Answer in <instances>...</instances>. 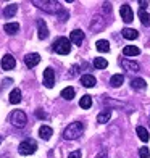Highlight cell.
I'll use <instances>...</instances> for the list:
<instances>
[{
	"label": "cell",
	"instance_id": "cell-1",
	"mask_svg": "<svg viewBox=\"0 0 150 158\" xmlns=\"http://www.w3.org/2000/svg\"><path fill=\"white\" fill-rule=\"evenodd\" d=\"M84 132V124L81 121H74V123H71L65 127V131H63V137L66 140H74L77 137H81Z\"/></svg>",
	"mask_w": 150,
	"mask_h": 158
},
{
	"label": "cell",
	"instance_id": "cell-2",
	"mask_svg": "<svg viewBox=\"0 0 150 158\" xmlns=\"http://www.w3.org/2000/svg\"><path fill=\"white\" fill-rule=\"evenodd\" d=\"M32 5L39 6L40 10H44L47 13H58V11H61V5L58 2H53V0H34Z\"/></svg>",
	"mask_w": 150,
	"mask_h": 158
},
{
	"label": "cell",
	"instance_id": "cell-3",
	"mask_svg": "<svg viewBox=\"0 0 150 158\" xmlns=\"http://www.w3.org/2000/svg\"><path fill=\"white\" fill-rule=\"evenodd\" d=\"M52 48H53V52L58 53V55H68L71 52V42L66 37H58L52 44Z\"/></svg>",
	"mask_w": 150,
	"mask_h": 158
},
{
	"label": "cell",
	"instance_id": "cell-4",
	"mask_svg": "<svg viewBox=\"0 0 150 158\" xmlns=\"http://www.w3.org/2000/svg\"><path fill=\"white\" fill-rule=\"evenodd\" d=\"M10 123L15 126V127H24L26 123H27L26 113H24V111H21V110L11 111V114H10Z\"/></svg>",
	"mask_w": 150,
	"mask_h": 158
},
{
	"label": "cell",
	"instance_id": "cell-5",
	"mask_svg": "<svg viewBox=\"0 0 150 158\" xmlns=\"http://www.w3.org/2000/svg\"><path fill=\"white\" fill-rule=\"evenodd\" d=\"M35 150H37V143H35L34 140L31 139H26L19 143V147H18V152L21 155H32Z\"/></svg>",
	"mask_w": 150,
	"mask_h": 158
},
{
	"label": "cell",
	"instance_id": "cell-6",
	"mask_svg": "<svg viewBox=\"0 0 150 158\" xmlns=\"http://www.w3.org/2000/svg\"><path fill=\"white\" fill-rule=\"evenodd\" d=\"M44 85L47 89H52L55 85V73L52 68H45L44 69Z\"/></svg>",
	"mask_w": 150,
	"mask_h": 158
},
{
	"label": "cell",
	"instance_id": "cell-7",
	"mask_svg": "<svg viewBox=\"0 0 150 158\" xmlns=\"http://www.w3.org/2000/svg\"><path fill=\"white\" fill-rule=\"evenodd\" d=\"M119 15H121V18L124 19V23H131V21L134 19V13H132L131 6L127 5V3H123V5H121V8H119Z\"/></svg>",
	"mask_w": 150,
	"mask_h": 158
},
{
	"label": "cell",
	"instance_id": "cell-8",
	"mask_svg": "<svg viewBox=\"0 0 150 158\" xmlns=\"http://www.w3.org/2000/svg\"><path fill=\"white\" fill-rule=\"evenodd\" d=\"M0 66H2L5 71H8V69H13L16 66V60L13 58V55H3V58H2V61H0Z\"/></svg>",
	"mask_w": 150,
	"mask_h": 158
},
{
	"label": "cell",
	"instance_id": "cell-9",
	"mask_svg": "<svg viewBox=\"0 0 150 158\" xmlns=\"http://www.w3.org/2000/svg\"><path fill=\"white\" fill-rule=\"evenodd\" d=\"M39 61H40V55H39V53H27V55L24 56V63H26L27 68L37 66Z\"/></svg>",
	"mask_w": 150,
	"mask_h": 158
},
{
	"label": "cell",
	"instance_id": "cell-10",
	"mask_svg": "<svg viewBox=\"0 0 150 158\" xmlns=\"http://www.w3.org/2000/svg\"><path fill=\"white\" fill-rule=\"evenodd\" d=\"M84 40V32L81 29H74L69 32V42H73L74 45H81Z\"/></svg>",
	"mask_w": 150,
	"mask_h": 158
},
{
	"label": "cell",
	"instance_id": "cell-11",
	"mask_svg": "<svg viewBox=\"0 0 150 158\" xmlns=\"http://www.w3.org/2000/svg\"><path fill=\"white\" fill-rule=\"evenodd\" d=\"M37 32H39V39H45L48 35V27L44 19H37Z\"/></svg>",
	"mask_w": 150,
	"mask_h": 158
},
{
	"label": "cell",
	"instance_id": "cell-12",
	"mask_svg": "<svg viewBox=\"0 0 150 158\" xmlns=\"http://www.w3.org/2000/svg\"><path fill=\"white\" fill-rule=\"evenodd\" d=\"M81 84L84 87H94L97 84V79L92 74H84V76H81Z\"/></svg>",
	"mask_w": 150,
	"mask_h": 158
},
{
	"label": "cell",
	"instance_id": "cell-13",
	"mask_svg": "<svg viewBox=\"0 0 150 158\" xmlns=\"http://www.w3.org/2000/svg\"><path fill=\"white\" fill-rule=\"evenodd\" d=\"M121 66H124L127 71H139L140 66L137 61H131V60H121Z\"/></svg>",
	"mask_w": 150,
	"mask_h": 158
},
{
	"label": "cell",
	"instance_id": "cell-14",
	"mask_svg": "<svg viewBox=\"0 0 150 158\" xmlns=\"http://www.w3.org/2000/svg\"><path fill=\"white\" fill-rule=\"evenodd\" d=\"M52 134H53V131H52V127H50V126H40V129H39L40 139L48 140L50 137H52Z\"/></svg>",
	"mask_w": 150,
	"mask_h": 158
},
{
	"label": "cell",
	"instance_id": "cell-15",
	"mask_svg": "<svg viewBox=\"0 0 150 158\" xmlns=\"http://www.w3.org/2000/svg\"><path fill=\"white\" fill-rule=\"evenodd\" d=\"M123 53L126 56H137L140 53V48L139 47H135V45H126L123 48Z\"/></svg>",
	"mask_w": 150,
	"mask_h": 158
},
{
	"label": "cell",
	"instance_id": "cell-16",
	"mask_svg": "<svg viewBox=\"0 0 150 158\" xmlns=\"http://www.w3.org/2000/svg\"><path fill=\"white\" fill-rule=\"evenodd\" d=\"M123 37L127 39V40H134V39H137L139 37V32L135 31V29H131V27H126V29H123Z\"/></svg>",
	"mask_w": 150,
	"mask_h": 158
},
{
	"label": "cell",
	"instance_id": "cell-17",
	"mask_svg": "<svg viewBox=\"0 0 150 158\" xmlns=\"http://www.w3.org/2000/svg\"><path fill=\"white\" fill-rule=\"evenodd\" d=\"M16 11H18V5L16 3H11L8 6H5V10H3V16L5 18H13L16 15Z\"/></svg>",
	"mask_w": 150,
	"mask_h": 158
},
{
	"label": "cell",
	"instance_id": "cell-18",
	"mask_svg": "<svg viewBox=\"0 0 150 158\" xmlns=\"http://www.w3.org/2000/svg\"><path fill=\"white\" fill-rule=\"evenodd\" d=\"M111 118V110H103L102 113H98V116H97V123L100 124H105V123H108Z\"/></svg>",
	"mask_w": 150,
	"mask_h": 158
},
{
	"label": "cell",
	"instance_id": "cell-19",
	"mask_svg": "<svg viewBox=\"0 0 150 158\" xmlns=\"http://www.w3.org/2000/svg\"><path fill=\"white\" fill-rule=\"evenodd\" d=\"M10 98V103H13V105H16V103H19L21 102V90L19 89H13L11 92H10V95H8Z\"/></svg>",
	"mask_w": 150,
	"mask_h": 158
},
{
	"label": "cell",
	"instance_id": "cell-20",
	"mask_svg": "<svg viewBox=\"0 0 150 158\" xmlns=\"http://www.w3.org/2000/svg\"><path fill=\"white\" fill-rule=\"evenodd\" d=\"M131 85L134 89H139V90H144L145 87H147V82L144 81L142 77H134L132 81H131Z\"/></svg>",
	"mask_w": 150,
	"mask_h": 158
},
{
	"label": "cell",
	"instance_id": "cell-21",
	"mask_svg": "<svg viewBox=\"0 0 150 158\" xmlns=\"http://www.w3.org/2000/svg\"><path fill=\"white\" fill-rule=\"evenodd\" d=\"M3 29H5L6 34L13 35V34H16V32L19 31V24H18V23H6V24L3 26Z\"/></svg>",
	"mask_w": 150,
	"mask_h": 158
},
{
	"label": "cell",
	"instance_id": "cell-22",
	"mask_svg": "<svg viewBox=\"0 0 150 158\" xmlns=\"http://www.w3.org/2000/svg\"><path fill=\"white\" fill-rule=\"evenodd\" d=\"M95 47H97L98 52H102V53L110 52V44H108V40H105V39H102V40H97Z\"/></svg>",
	"mask_w": 150,
	"mask_h": 158
},
{
	"label": "cell",
	"instance_id": "cell-23",
	"mask_svg": "<svg viewBox=\"0 0 150 158\" xmlns=\"http://www.w3.org/2000/svg\"><path fill=\"white\" fill-rule=\"evenodd\" d=\"M135 132H137V135H139V139L142 140V142H147L148 139H150V135H148V131L144 127V126H137V129H135Z\"/></svg>",
	"mask_w": 150,
	"mask_h": 158
},
{
	"label": "cell",
	"instance_id": "cell-24",
	"mask_svg": "<svg viewBox=\"0 0 150 158\" xmlns=\"http://www.w3.org/2000/svg\"><path fill=\"white\" fill-rule=\"evenodd\" d=\"M123 82H124V76H123V74H113L111 79H110L111 87H119Z\"/></svg>",
	"mask_w": 150,
	"mask_h": 158
},
{
	"label": "cell",
	"instance_id": "cell-25",
	"mask_svg": "<svg viewBox=\"0 0 150 158\" xmlns=\"http://www.w3.org/2000/svg\"><path fill=\"white\" fill-rule=\"evenodd\" d=\"M79 106L82 110H89L92 106V97L90 95H84L81 100H79Z\"/></svg>",
	"mask_w": 150,
	"mask_h": 158
},
{
	"label": "cell",
	"instance_id": "cell-26",
	"mask_svg": "<svg viewBox=\"0 0 150 158\" xmlns=\"http://www.w3.org/2000/svg\"><path fill=\"white\" fill-rule=\"evenodd\" d=\"M139 19H140V23L144 24V26H148L150 24V15H148L145 10H139Z\"/></svg>",
	"mask_w": 150,
	"mask_h": 158
},
{
	"label": "cell",
	"instance_id": "cell-27",
	"mask_svg": "<svg viewBox=\"0 0 150 158\" xmlns=\"http://www.w3.org/2000/svg\"><path fill=\"white\" fill-rule=\"evenodd\" d=\"M61 97L65 98V100H73L74 97V89L73 87H65L61 90Z\"/></svg>",
	"mask_w": 150,
	"mask_h": 158
},
{
	"label": "cell",
	"instance_id": "cell-28",
	"mask_svg": "<svg viewBox=\"0 0 150 158\" xmlns=\"http://www.w3.org/2000/svg\"><path fill=\"white\" fill-rule=\"evenodd\" d=\"M94 66L97 69H105L106 66H108V61H106L105 58H100V56H98V58L94 60Z\"/></svg>",
	"mask_w": 150,
	"mask_h": 158
},
{
	"label": "cell",
	"instance_id": "cell-29",
	"mask_svg": "<svg viewBox=\"0 0 150 158\" xmlns=\"http://www.w3.org/2000/svg\"><path fill=\"white\" fill-rule=\"evenodd\" d=\"M139 156L140 158H148L150 156V150L147 147H140L139 148Z\"/></svg>",
	"mask_w": 150,
	"mask_h": 158
},
{
	"label": "cell",
	"instance_id": "cell-30",
	"mask_svg": "<svg viewBox=\"0 0 150 158\" xmlns=\"http://www.w3.org/2000/svg\"><path fill=\"white\" fill-rule=\"evenodd\" d=\"M68 158H81V150H74V152H71Z\"/></svg>",
	"mask_w": 150,
	"mask_h": 158
},
{
	"label": "cell",
	"instance_id": "cell-31",
	"mask_svg": "<svg viewBox=\"0 0 150 158\" xmlns=\"http://www.w3.org/2000/svg\"><path fill=\"white\" fill-rule=\"evenodd\" d=\"M35 114H37L39 118H42V119H44V118H47V114H45L44 111H42V110H37V111H35Z\"/></svg>",
	"mask_w": 150,
	"mask_h": 158
},
{
	"label": "cell",
	"instance_id": "cell-32",
	"mask_svg": "<svg viewBox=\"0 0 150 158\" xmlns=\"http://www.w3.org/2000/svg\"><path fill=\"white\" fill-rule=\"evenodd\" d=\"M95 158H106V150H102V152H100Z\"/></svg>",
	"mask_w": 150,
	"mask_h": 158
},
{
	"label": "cell",
	"instance_id": "cell-33",
	"mask_svg": "<svg viewBox=\"0 0 150 158\" xmlns=\"http://www.w3.org/2000/svg\"><path fill=\"white\" fill-rule=\"evenodd\" d=\"M139 5H140V10H145V5H147V2H144V0H140Z\"/></svg>",
	"mask_w": 150,
	"mask_h": 158
},
{
	"label": "cell",
	"instance_id": "cell-34",
	"mask_svg": "<svg viewBox=\"0 0 150 158\" xmlns=\"http://www.w3.org/2000/svg\"><path fill=\"white\" fill-rule=\"evenodd\" d=\"M0 142H2V139H0Z\"/></svg>",
	"mask_w": 150,
	"mask_h": 158
}]
</instances>
